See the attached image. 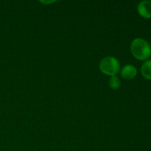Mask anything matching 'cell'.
<instances>
[{
	"instance_id": "cell-1",
	"label": "cell",
	"mask_w": 151,
	"mask_h": 151,
	"mask_svg": "<svg viewBox=\"0 0 151 151\" xmlns=\"http://www.w3.org/2000/svg\"><path fill=\"white\" fill-rule=\"evenodd\" d=\"M131 52L134 58L139 60H145L150 56L151 47L146 40L137 38L131 42Z\"/></svg>"
},
{
	"instance_id": "cell-2",
	"label": "cell",
	"mask_w": 151,
	"mask_h": 151,
	"mask_svg": "<svg viewBox=\"0 0 151 151\" xmlns=\"http://www.w3.org/2000/svg\"><path fill=\"white\" fill-rule=\"evenodd\" d=\"M99 68L103 74L109 76L116 75L120 70V63L117 58L113 56H107L102 59Z\"/></svg>"
},
{
	"instance_id": "cell-3",
	"label": "cell",
	"mask_w": 151,
	"mask_h": 151,
	"mask_svg": "<svg viewBox=\"0 0 151 151\" xmlns=\"http://www.w3.org/2000/svg\"><path fill=\"white\" fill-rule=\"evenodd\" d=\"M137 10L140 16L144 19L151 18V1H142L137 6Z\"/></svg>"
},
{
	"instance_id": "cell-4",
	"label": "cell",
	"mask_w": 151,
	"mask_h": 151,
	"mask_svg": "<svg viewBox=\"0 0 151 151\" xmlns=\"http://www.w3.org/2000/svg\"><path fill=\"white\" fill-rule=\"evenodd\" d=\"M120 75L122 78L126 80L134 79L137 75V68L131 64H127L122 68Z\"/></svg>"
},
{
	"instance_id": "cell-5",
	"label": "cell",
	"mask_w": 151,
	"mask_h": 151,
	"mask_svg": "<svg viewBox=\"0 0 151 151\" xmlns=\"http://www.w3.org/2000/svg\"><path fill=\"white\" fill-rule=\"evenodd\" d=\"M141 72L145 79L151 80V60H146L142 65Z\"/></svg>"
},
{
	"instance_id": "cell-6",
	"label": "cell",
	"mask_w": 151,
	"mask_h": 151,
	"mask_svg": "<svg viewBox=\"0 0 151 151\" xmlns=\"http://www.w3.org/2000/svg\"><path fill=\"white\" fill-rule=\"evenodd\" d=\"M109 87L112 89H118L121 85L120 79L118 78L116 75H114V76H111L109 81Z\"/></svg>"
},
{
	"instance_id": "cell-7",
	"label": "cell",
	"mask_w": 151,
	"mask_h": 151,
	"mask_svg": "<svg viewBox=\"0 0 151 151\" xmlns=\"http://www.w3.org/2000/svg\"><path fill=\"white\" fill-rule=\"evenodd\" d=\"M41 3H44V4H49V3H53L55 2V1H41Z\"/></svg>"
}]
</instances>
